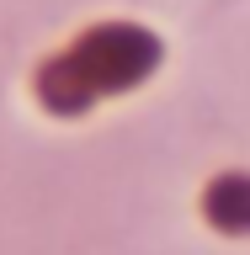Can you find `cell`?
Returning a JSON list of instances; mask_svg holds the SVG:
<instances>
[{
    "label": "cell",
    "instance_id": "cell-1",
    "mask_svg": "<svg viewBox=\"0 0 250 255\" xmlns=\"http://www.w3.org/2000/svg\"><path fill=\"white\" fill-rule=\"evenodd\" d=\"M155 59H160V43L144 27L107 21V27H91L64 59L48 64L37 75V91L53 112H85L96 96L139 85L155 69Z\"/></svg>",
    "mask_w": 250,
    "mask_h": 255
},
{
    "label": "cell",
    "instance_id": "cell-2",
    "mask_svg": "<svg viewBox=\"0 0 250 255\" xmlns=\"http://www.w3.org/2000/svg\"><path fill=\"white\" fill-rule=\"evenodd\" d=\"M208 218L219 229H250V175H224L219 186L208 191Z\"/></svg>",
    "mask_w": 250,
    "mask_h": 255
}]
</instances>
